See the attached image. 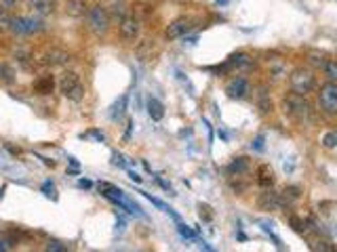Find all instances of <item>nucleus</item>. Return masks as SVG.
I'll list each match as a JSON object with an SVG mask.
<instances>
[{
  "label": "nucleus",
  "mask_w": 337,
  "mask_h": 252,
  "mask_svg": "<svg viewBox=\"0 0 337 252\" xmlns=\"http://www.w3.org/2000/svg\"><path fill=\"white\" fill-rule=\"evenodd\" d=\"M192 30V21L188 17H179L175 21H171L167 28V38H182Z\"/></svg>",
  "instance_id": "nucleus-10"
},
{
  "label": "nucleus",
  "mask_w": 337,
  "mask_h": 252,
  "mask_svg": "<svg viewBox=\"0 0 337 252\" xmlns=\"http://www.w3.org/2000/svg\"><path fill=\"white\" fill-rule=\"evenodd\" d=\"M198 215H200L202 221H211L213 219V212H211V208H209L207 204H200L198 206Z\"/></svg>",
  "instance_id": "nucleus-30"
},
{
  "label": "nucleus",
  "mask_w": 337,
  "mask_h": 252,
  "mask_svg": "<svg viewBox=\"0 0 337 252\" xmlns=\"http://www.w3.org/2000/svg\"><path fill=\"white\" fill-rule=\"evenodd\" d=\"M249 93H251V84H249V80L242 78V76H234L226 84V95L230 99H244Z\"/></svg>",
  "instance_id": "nucleus-8"
},
{
  "label": "nucleus",
  "mask_w": 337,
  "mask_h": 252,
  "mask_svg": "<svg viewBox=\"0 0 337 252\" xmlns=\"http://www.w3.org/2000/svg\"><path fill=\"white\" fill-rule=\"evenodd\" d=\"M230 65H234V67H251V59L246 55H242V53H238V55L230 57Z\"/></svg>",
  "instance_id": "nucleus-25"
},
{
  "label": "nucleus",
  "mask_w": 337,
  "mask_h": 252,
  "mask_svg": "<svg viewBox=\"0 0 337 252\" xmlns=\"http://www.w3.org/2000/svg\"><path fill=\"white\" fill-rule=\"evenodd\" d=\"M282 107H285V113H287V116H291L293 120H297L299 124L312 122V105L306 101L304 95L289 93V95L282 99Z\"/></svg>",
  "instance_id": "nucleus-1"
},
{
  "label": "nucleus",
  "mask_w": 337,
  "mask_h": 252,
  "mask_svg": "<svg viewBox=\"0 0 337 252\" xmlns=\"http://www.w3.org/2000/svg\"><path fill=\"white\" fill-rule=\"evenodd\" d=\"M0 80H5V82H13L15 80V70L9 63H0Z\"/></svg>",
  "instance_id": "nucleus-24"
},
{
  "label": "nucleus",
  "mask_w": 337,
  "mask_h": 252,
  "mask_svg": "<svg viewBox=\"0 0 337 252\" xmlns=\"http://www.w3.org/2000/svg\"><path fill=\"white\" fill-rule=\"evenodd\" d=\"M59 93L74 103L84 99V84L80 82V76L76 72H63L59 78Z\"/></svg>",
  "instance_id": "nucleus-3"
},
{
  "label": "nucleus",
  "mask_w": 337,
  "mask_h": 252,
  "mask_svg": "<svg viewBox=\"0 0 337 252\" xmlns=\"http://www.w3.org/2000/svg\"><path fill=\"white\" fill-rule=\"evenodd\" d=\"M146 107H148V113H150V118L154 122H161L165 118V105L158 99H156V97H150L148 103H146Z\"/></svg>",
  "instance_id": "nucleus-14"
},
{
  "label": "nucleus",
  "mask_w": 337,
  "mask_h": 252,
  "mask_svg": "<svg viewBox=\"0 0 337 252\" xmlns=\"http://www.w3.org/2000/svg\"><path fill=\"white\" fill-rule=\"evenodd\" d=\"M40 59H42L44 65L55 67V65H65L67 61H70V55H67L65 51H61V49H47Z\"/></svg>",
  "instance_id": "nucleus-11"
},
{
  "label": "nucleus",
  "mask_w": 337,
  "mask_h": 252,
  "mask_svg": "<svg viewBox=\"0 0 337 252\" xmlns=\"http://www.w3.org/2000/svg\"><path fill=\"white\" fill-rule=\"evenodd\" d=\"M17 5V0H0V9L3 11H11Z\"/></svg>",
  "instance_id": "nucleus-36"
},
{
  "label": "nucleus",
  "mask_w": 337,
  "mask_h": 252,
  "mask_svg": "<svg viewBox=\"0 0 337 252\" xmlns=\"http://www.w3.org/2000/svg\"><path fill=\"white\" fill-rule=\"evenodd\" d=\"M118 32H120V38L127 40V42H135L139 38V32H141V26H139V19L133 17V15H127L120 19V26H118Z\"/></svg>",
  "instance_id": "nucleus-7"
},
{
  "label": "nucleus",
  "mask_w": 337,
  "mask_h": 252,
  "mask_svg": "<svg viewBox=\"0 0 337 252\" xmlns=\"http://www.w3.org/2000/svg\"><path fill=\"white\" fill-rule=\"evenodd\" d=\"M137 57L141 61H148L152 57V40H141L139 47H137Z\"/></svg>",
  "instance_id": "nucleus-22"
},
{
  "label": "nucleus",
  "mask_w": 337,
  "mask_h": 252,
  "mask_svg": "<svg viewBox=\"0 0 337 252\" xmlns=\"http://www.w3.org/2000/svg\"><path fill=\"white\" fill-rule=\"evenodd\" d=\"M42 191H44V196H49V198H57V191H55V185L51 181H47V183H42Z\"/></svg>",
  "instance_id": "nucleus-32"
},
{
  "label": "nucleus",
  "mask_w": 337,
  "mask_h": 252,
  "mask_svg": "<svg viewBox=\"0 0 337 252\" xmlns=\"http://www.w3.org/2000/svg\"><path fill=\"white\" fill-rule=\"evenodd\" d=\"M15 34L19 36H32L44 30V24L38 17H13V28Z\"/></svg>",
  "instance_id": "nucleus-6"
},
{
  "label": "nucleus",
  "mask_w": 337,
  "mask_h": 252,
  "mask_svg": "<svg viewBox=\"0 0 337 252\" xmlns=\"http://www.w3.org/2000/svg\"><path fill=\"white\" fill-rule=\"evenodd\" d=\"M325 55H321V53H310V63L314 65V67H323L325 65Z\"/></svg>",
  "instance_id": "nucleus-31"
},
{
  "label": "nucleus",
  "mask_w": 337,
  "mask_h": 252,
  "mask_svg": "<svg viewBox=\"0 0 337 252\" xmlns=\"http://www.w3.org/2000/svg\"><path fill=\"white\" fill-rule=\"evenodd\" d=\"M323 145H325L327 149H335V147H337V132H327V134L323 137Z\"/></svg>",
  "instance_id": "nucleus-28"
},
{
  "label": "nucleus",
  "mask_w": 337,
  "mask_h": 252,
  "mask_svg": "<svg viewBox=\"0 0 337 252\" xmlns=\"http://www.w3.org/2000/svg\"><path fill=\"white\" fill-rule=\"evenodd\" d=\"M127 103H129V95H122L114 105H112L110 118H112V120H120V118H125V113H127Z\"/></svg>",
  "instance_id": "nucleus-16"
},
{
  "label": "nucleus",
  "mask_w": 337,
  "mask_h": 252,
  "mask_svg": "<svg viewBox=\"0 0 337 252\" xmlns=\"http://www.w3.org/2000/svg\"><path fill=\"white\" fill-rule=\"evenodd\" d=\"M217 5H221V7H223V5H228V0H217Z\"/></svg>",
  "instance_id": "nucleus-42"
},
{
  "label": "nucleus",
  "mask_w": 337,
  "mask_h": 252,
  "mask_svg": "<svg viewBox=\"0 0 337 252\" xmlns=\"http://www.w3.org/2000/svg\"><path fill=\"white\" fill-rule=\"evenodd\" d=\"M53 86H55V82H53L51 76H44V78H40V80L34 82V90H36L38 95H51L53 93Z\"/></svg>",
  "instance_id": "nucleus-17"
},
{
  "label": "nucleus",
  "mask_w": 337,
  "mask_h": 252,
  "mask_svg": "<svg viewBox=\"0 0 337 252\" xmlns=\"http://www.w3.org/2000/svg\"><path fill=\"white\" fill-rule=\"evenodd\" d=\"M65 11L70 13L72 17H80V15H84L88 9H86V3H84V0H67Z\"/></svg>",
  "instance_id": "nucleus-18"
},
{
  "label": "nucleus",
  "mask_w": 337,
  "mask_h": 252,
  "mask_svg": "<svg viewBox=\"0 0 337 252\" xmlns=\"http://www.w3.org/2000/svg\"><path fill=\"white\" fill-rule=\"evenodd\" d=\"M249 168H251V162H249V158L240 156V158H234L232 162H230V166H228V172H230L232 177H242V175H246V172H249Z\"/></svg>",
  "instance_id": "nucleus-12"
},
{
  "label": "nucleus",
  "mask_w": 337,
  "mask_h": 252,
  "mask_svg": "<svg viewBox=\"0 0 337 252\" xmlns=\"http://www.w3.org/2000/svg\"><path fill=\"white\" fill-rule=\"evenodd\" d=\"M112 158H114V160H112V164H114V166H120V168H125V166H127V160H125V156L114 153Z\"/></svg>",
  "instance_id": "nucleus-35"
},
{
  "label": "nucleus",
  "mask_w": 337,
  "mask_h": 252,
  "mask_svg": "<svg viewBox=\"0 0 337 252\" xmlns=\"http://www.w3.org/2000/svg\"><path fill=\"white\" fill-rule=\"evenodd\" d=\"M289 84H291V90H293V93L306 97L316 88V76H314V72L308 70V67H295L289 76Z\"/></svg>",
  "instance_id": "nucleus-2"
},
{
  "label": "nucleus",
  "mask_w": 337,
  "mask_h": 252,
  "mask_svg": "<svg viewBox=\"0 0 337 252\" xmlns=\"http://www.w3.org/2000/svg\"><path fill=\"white\" fill-rule=\"evenodd\" d=\"M301 198V189L299 187H295V185H291V187H287L285 191H282V196H280V200H282V206L287 204H293V202H297Z\"/></svg>",
  "instance_id": "nucleus-19"
},
{
  "label": "nucleus",
  "mask_w": 337,
  "mask_h": 252,
  "mask_svg": "<svg viewBox=\"0 0 337 252\" xmlns=\"http://www.w3.org/2000/svg\"><path fill=\"white\" fill-rule=\"evenodd\" d=\"M321 70L325 72V76L329 78V82H337V59H327Z\"/></svg>",
  "instance_id": "nucleus-21"
},
{
  "label": "nucleus",
  "mask_w": 337,
  "mask_h": 252,
  "mask_svg": "<svg viewBox=\"0 0 337 252\" xmlns=\"http://www.w3.org/2000/svg\"><path fill=\"white\" fill-rule=\"evenodd\" d=\"M139 193H141L144 198H148V200H150V202H152V204L156 206V208H161L163 212H167V215H171V217H173L175 221H179V215H177V212H175V210L171 208V206H167V204H165V202H161L158 198H152V196H150V193H146V191H139Z\"/></svg>",
  "instance_id": "nucleus-20"
},
{
  "label": "nucleus",
  "mask_w": 337,
  "mask_h": 252,
  "mask_svg": "<svg viewBox=\"0 0 337 252\" xmlns=\"http://www.w3.org/2000/svg\"><path fill=\"white\" fill-rule=\"evenodd\" d=\"M86 21H88L91 32L97 34V36H103L110 30V13L101 5H95V7H91L86 11Z\"/></svg>",
  "instance_id": "nucleus-4"
},
{
  "label": "nucleus",
  "mask_w": 337,
  "mask_h": 252,
  "mask_svg": "<svg viewBox=\"0 0 337 252\" xmlns=\"http://www.w3.org/2000/svg\"><path fill=\"white\" fill-rule=\"evenodd\" d=\"M91 134L95 137L97 141H105V137H103V132H99V130H91Z\"/></svg>",
  "instance_id": "nucleus-39"
},
{
  "label": "nucleus",
  "mask_w": 337,
  "mask_h": 252,
  "mask_svg": "<svg viewBox=\"0 0 337 252\" xmlns=\"http://www.w3.org/2000/svg\"><path fill=\"white\" fill-rule=\"evenodd\" d=\"M30 9L40 17H47L55 11V0H30Z\"/></svg>",
  "instance_id": "nucleus-13"
},
{
  "label": "nucleus",
  "mask_w": 337,
  "mask_h": 252,
  "mask_svg": "<svg viewBox=\"0 0 337 252\" xmlns=\"http://www.w3.org/2000/svg\"><path fill=\"white\" fill-rule=\"evenodd\" d=\"M289 223H291V227H293V231H297V234H306V231H308V229H306V223H304L299 217H291Z\"/></svg>",
  "instance_id": "nucleus-27"
},
{
  "label": "nucleus",
  "mask_w": 337,
  "mask_h": 252,
  "mask_svg": "<svg viewBox=\"0 0 337 252\" xmlns=\"http://www.w3.org/2000/svg\"><path fill=\"white\" fill-rule=\"evenodd\" d=\"M257 183L261 187H272L274 185V170L270 168L268 164L257 166Z\"/></svg>",
  "instance_id": "nucleus-15"
},
{
  "label": "nucleus",
  "mask_w": 337,
  "mask_h": 252,
  "mask_svg": "<svg viewBox=\"0 0 337 252\" xmlns=\"http://www.w3.org/2000/svg\"><path fill=\"white\" fill-rule=\"evenodd\" d=\"M259 109H261V113H268L270 109H272V103H270V99H268L265 88H261V93H259Z\"/></svg>",
  "instance_id": "nucleus-26"
},
{
  "label": "nucleus",
  "mask_w": 337,
  "mask_h": 252,
  "mask_svg": "<svg viewBox=\"0 0 337 252\" xmlns=\"http://www.w3.org/2000/svg\"><path fill=\"white\" fill-rule=\"evenodd\" d=\"M112 15H114L116 19L127 17V7H125L122 3H114V5H112Z\"/></svg>",
  "instance_id": "nucleus-29"
},
{
  "label": "nucleus",
  "mask_w": 337,
  "mask_h": 252,
  "mask_svg": "<svg viewBox=\"0 0 337 252\" xmlns=\"http://www.w3.org/2000/svg\"><path fill=\"white\" fill-rule=\"evenodd\" d=\"M257 206H259V210H278V208H282V200L278 193L270 191V187H265V191L259 193V198H257Z\"/></svg>",
  "instance_id": "nucleus-9"
},
{
  "label": "nucleus",
  "mask_w": 337,
  "mask_h": 252,
  "mask_svg": "<svg viewBox=\"0 0 337 252\" xmlns=\"http://www.w3.org/2000/svg\"><path fill=\"white\" fill-rule=\"evenodd\" d=\"M263 141H265L263 134H257L255 139H253V143H251V147H253L255 151H263Z\"/></svg>",
  "instance_id": "nucleus-34"
},
{
  "label": "nucleus",
  "mask_w": 337,
  "mask_h": 252,
  "mask_svg": "<svg viewBox=\"0 0 337 252\" xmlns=\"http://www.w3.org/2000/svg\"><path fill=\"white\" fill-rule=\"evenodd\" d=\"M129 179H131V181H135V183H141V177H139L137 172H133V170L129 172Z\"/></svg>",
  "instance_id": "nucleus-40"
},
{
  "label": "nucleus",
  "mask_w": 337,
  "mask_h": 252,
  "mask_svg": "<svg viewBox=\"0 0 337 252\" xmlns=\"http://www.w3.org/2000/svg\"><path fill=\"white\" fill-rule=\"evenodd\" d=\"M78 185H80V187H84V189H88V187L93 185V183L88 181V179H80V181H78Z\"/></svg>",
  "instance_id": "nucleus-38"
},
{
  "label": "nucleus",
  "mask_w": 337,
  "mask_h": 252,
  "mask_svg": "<svg viewBox=\"0 0 337 252\" xmlns=\"http://www.w3.org/2000/svg\"><path fill=\"white\" fill-rule=\"evenodd\" d=\"M318 105L329 116H337V82H327L318 88Z\"/></svg>",
  "instance_id": "nucleus-5"
},
{
  "label": "nucleus",
  "mask_w": 337,
  "mask_h": 252,
  "mask_svg": "<svg viewBox=\"0 0 337 252\" xmlns=\"http://www.w3.org/2000/svg\"><path fill=\"white\" fill-rule=\"evenodd\" d=\"M11 28H13V17L9 15V11H3L0 13V34L11 32Z\"/></svg>",
  "instance_id": "nucleus-23"
},
{
  "label": "nucleus",
  "mask_w": 337,
  "mask_h": 252,
  "mask_svg": "<svg viewBox=\"0 0 337 252\" xmlns=\"http://www.w3.org/2000/svg\"><path fill=\"white\" fill-rule=\"evenodd\" d=\"M177 229H179V234H182L184 238H194V231H192V229H188L186 225H179Z\"/></svg>",
  "instance_id": "nucleus-37"
},
{
  "label": "nucleus",
  "mask_w": 337,
  "mask_h": 252,
  "mask_svg": "<svg viewBox=\"0 0 337 252\" xmlns=\"http://www.w3.org/2000/svg\"><path fill=\"white\" fill-rule=\"evenodd\" d=\"M47 250H51V252H65L67 246H63L61 242H55V240H53V242L47 244Z\"/></svg>",
  "instance_id": "nucleus-33"
},
{
  "label": "nucleus",
  "mask_w": 337,
  "mask_h": 252,
  "mask_svg": "<svg viewBox=\"0 0 337 252\" xmlns=\"http://www.w3.org/2000/svg\"><path fill=\"white\" fill-rule=\"evenodd\" d=\"M7 248H9V244L5 240H0V250H7Z\"/></svg>",
  "instance_id": "nucleus-41"
}]
</instances>
